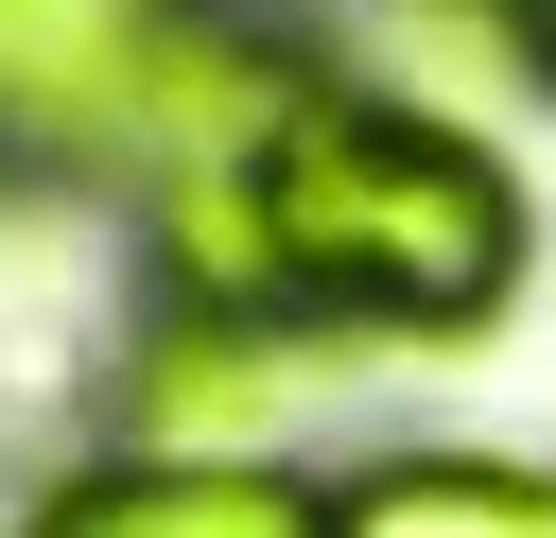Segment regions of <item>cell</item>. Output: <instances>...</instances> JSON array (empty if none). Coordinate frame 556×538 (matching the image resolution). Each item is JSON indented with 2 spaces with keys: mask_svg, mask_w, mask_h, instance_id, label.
<instances>
[{
  "mask_svg": "<svg viewBox=\"0 0 556 538\" xmlns=\"http://www.w3.org/2000/svg\"><path fill=\"white\" fill-rule=\"evenodd\" d=\"M243 226H261V312H330V330H486L539 243L521 174L469 121L313 69L243 156Z\"/></svg>",
  "mask_w": 556,
  "mask_h": 538,
  "instance_id": "obj_1",
  "label": "cell"
},
{
  "mask_svg": "<svg viewBox=\"0 0 556 538\" xmlns=\"http://www.w3.org/2000/svg\"><path fill=\"white\" fill-rule=\"evenodd\" d=\"M191 0H0V139L52 174H156Z\"/></svg>",
  "mask_w": 556,
  "mask_h": 538,
  "instance_id": "obj_2",
  "label": "cell"
},
{
  "mask_svg": "<svg viewBox=\"0 0 556 538\" xmlns=\"http://www.w3.org/2000/svg\"><path fill=\"white\" fill-rule=\"evenodd\" d=\"M35 538H330V486L295 469H156V451H104L35 503Z\"/></svg>",
  "mask_w": 556,
  "mask_h": 538,
  "instance_id": "obj_3",
  "label": "cell"
},
{
  "mask_svg": "<svg viewBox=\"0 0 556 538\" xmlns=\"http://www.w3.org/2000/svg\"><path fill=\"white\" fill-rule=\"evenodd\" d=\"M330 538H556V469L504 451H382L330 486Z\"/></svg>",
  "mask_w": 556,
  "mask_h": 538,
  "instance_id": "obj_4",
  "label": "cell"
},
{
  "mask_svg": "<svg viewBox=\"0 0 556 538\" xmlns=\"http://www.w3.org/2000/svg\"><path fill=\"white\" fill-rule=\"evenodd\" d=\"M504 35H521V52H539V69H556V0H504Z\"/></svg>",
  "mask_w": 556,
  "mask_h": 538,
  "instance_id": "obj_5",
  "label": "cell"
},
{
  "mask_svg": "<svg viewBox=\"0 0 556 538\" xmlns=\"http://www.w3.org/2000/svg\"><path fill=\"white\" fill-rule=\"evenodd\" d=\"M452 17H504V0H452Z\"/></svg>",
  "mask_w": 556,
  "mask_h": 538,
  "instance_id": "obj_6",
  "label": "cell"
}]
</instances>
